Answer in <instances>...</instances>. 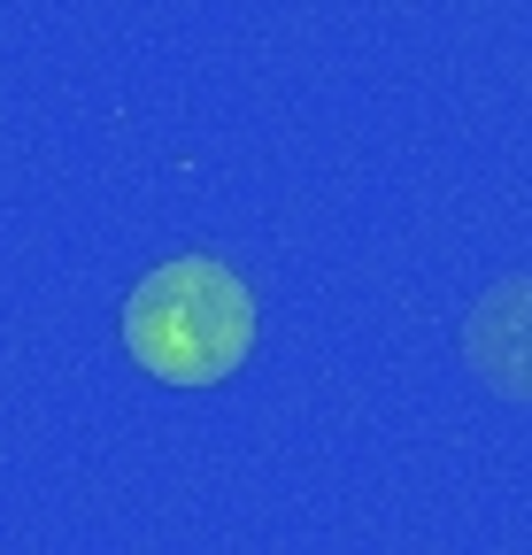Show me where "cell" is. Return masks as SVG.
<instances>
[{
	"instance_id": "obj_1",
	"label": "cell",
	"mask_w": 532,
	"mask_h": 555,
	"mask_svg": "<svg viewBox=\"0 0 532 555\" xmlns=\"http://www.w3.org/2000/svg\"><path fill=\"white\" fill-rule=\"evenodd\" d=\"M124 347L163 386H217L255 347V294L217 255H178L147 270L124 301Z\"/></svg>"
},
{
	"instance_id": "obj_2",
	"label": "cell",
	"mask_w": 532,
	"mask_h": 555,
	"mask_svg": "<svg viewBox=\"0 0 532 555\" xmlns=\"http://www.w3.org/2000/svg\"><path fill=\"white\" fill-rule=\"evenodd\" d=\"M463 356H471V371L502 401H532V278H509V286H494L471 309V324H463Z\"/></svg>"
}]
</instances>
